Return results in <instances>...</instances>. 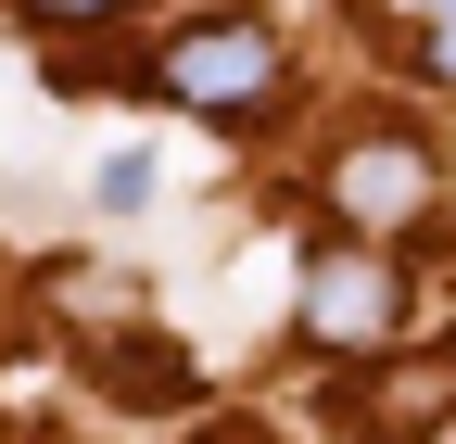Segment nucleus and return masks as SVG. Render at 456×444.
I'll return each instance as SVG.
<instances>
[{
    "label": "nucleus",
    "instance_id": "obj_1",
    "mask_svg": "<svg viewBox=\"0 0 456 444\" xmlns=\"http://www.w3.org/2000/svg\"><path fill=\"white\" fill-rule=\"evenodd\" d=\"M165 102H191V115H266L279 102V38L254 13H216V26H178L165 38V64H152Z\"/></svg>",
    "mask_w": 456,
    "mask_h": 444
},
{
    "label": "nucleus",
    "instance_id": "obj_2",
    "mask_svg": "<svg viewBox=\"0 0 456 444\" xmlns=\"http://www.w3.org/2000/svg\"><path fill=\"white\" fill-rule=\"evenodd\" d=\"M292 317H305L317 356H368V343H393V317H406V280H393L380 254H317Z\"/></svg>",
    "mask_w": 456,
    "mask_h": 444
},
{
    "label": "nucleus",
    "instance_id": "obj_3",
    "mask_svg": "<svg viewBox=\"0 0 456 444\" xmlns=\"http://www.w3.org/2000/svg\"><path fill=\"white\" fill-rule=\"evenodd\" d=\"M431 178H444V165H431L406 127H368V140L330 152V203H342V229H406V216H431Z\"/></svg>",
    "mask_w": 456,
    "mask_h": 444
},
{
    "label": "nucleus",
    "instance_id": "obj_4",
    "mask_svg": "<svg viewBox=\"0 0 456 444\" xmlns=\"http://www.w3.org/2000/svg\"><path fill=\"white\" fill-rule=\"evenodd\" d=\"M114 394L127 407H191V356L178 343H114Z\"/></svg>",
    "mask_w": 456,
    "mask_h": 444
},
{
    "label": "nucleus",
    "instance_id": "obj_5",
    "mask_svg": "<svg viewBox=\"0 0 456 444\" xmlns=\"http://www.w3.org/2000/svg\"><path fill=\"white\" fill-rule=\"evenodd\" d=\"M152 178H165L152 140H127V152H102V165H89V203H102V216H140V203H152Z\"/></svg>",
    "mask_w": 456,
    "mask_h": 444
},
{
    "label": "nucleus",
    "instance_id": "obj_6",
    "mask_svg": "<svg viewBox=\"0 0 456 444\" xmlns=\"http://www.w3.org/2000/svg\"><path fill=\"white\" fill-rule=\"evenodd\" d=\"M102 13H127V0H26V26H102Z\"/></svg>",
    "mask_w": 456,
    "mask_h": 444
},
{
    "label": "nucleus",
    "instance_id": "obj_7",
    "mask_svg": "<svg viewBox=\"0 0 456 444\" xmlns=\"http://www.w3.org/2000/svg\"><path fill=\"white\" fill-rule=\"evenodd\" d=\"M431 77H456V26H431Z\"/></svg>",
    "mask_w": 456,
    "mask_h": 444
},
{
    "label": "nucleus",
    "instance_id": "obj_8",
    "mask_svg": "<svg viewBox=\"0 0 456 444\" xmlns=\"http://www.w3.org/2000/svg\"><path fill=\"white\" fill-rule=\"evenodd\" d=\"M393 13H431V26H456V0H393Z\"/></svg>",
    "mask_w": 456,
    "mask_h": 444
}]
</instances>
